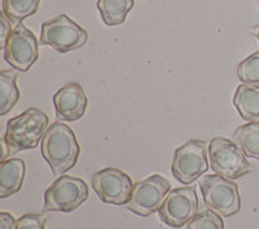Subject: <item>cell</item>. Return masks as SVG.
I'll return each instance as SVG.
<instances>
[{
	"instance_id": "cell-1",
	"label": "cell",
	"mask_w": 259,
	"mask_h": 229,
	"mask_svg": "<svg viewBox=\"0 0 259 229\" xmlns=\"http://www.w3.org/2000/svg\"><path fill=\"white\" fill-rule=\"evenodd\" d=\"M40 150L55 176H61L73 168L80 153L75 133L62 122L48 126L41 139Z\"/></svg>"
},
{
	"instance_id": "cell-2",
	"label": "cell",
	"mask_w": 259,
	"mask_h": 229,
	"mask_svg": "<svg viewBox=\"0 0 259 229\" xmlns=\"http://www.w3.org/2000/svg\"><path fill=\"white\" fill-rule=\"evenodd\" d=\"M47 128V114L36 108H30L22 114L11 118L7 122L4 135V140L11 149V154L38 147L39 141L43 139Z\"/></svg>"
},
{
	"instance_id": "cell-3",
	"label": "cell",
	"mask_w": 259,
	"mask_h": 229,
	"mask_svg": "<svg viewBox=\"0 0 259 229\" xmlns=\"http://www.w3.org/2000/svg\"><path fill=\"white\" fill-rule=\"evenodd\" d=\"M203 202L222 217H230L241 210V197L235 181L221 175H205L198 180Z\"/></svg>"
},
{
	"instance_id": "cell-4",
	"label": "cell",
	"mask_w": 259,
	"mask_h": 229,
	"mask_svg": "<svg viewBox=\"0 0 259 229\" xmlns=\"http://www.w3.org/2000/svg\"><path fill=\"white\" fill-rule=\"evenodd\" d=\"M210 168L217 175L235 180L253 171V166L246 159L245 153L233 140L214 138L209 144Z\"/></svg>"
},
{
	"instance_id": "cell-5",
	"label": "cell",
	"mask_w": 259,
	"mask_h": 229,
	"mask_svg": "<svg viewBox=\"0 0 259 229\" xmlns=\"http://www.w3.org/2000/svg\"><path fill=\"white\" fill-rule=\"evenodd\" d=\"M89 32L65 13L46 20L41 24L40 43L60 53L78 50L87 43Z\"/></svg>"
},
{
	"instance_id": "cell-6",
	"label": "cell",
	"mask_w": 259,
	"mask_h": 229,
	"mask_svg": "<svg viewBox=\"0 0 259 229\" xmlns=\"http://www.w3.org/2000/svg\"><path fill=\"white\" fill-rule=\"evenodd\" d=\"M210 167L209 147L202 140H189L174 152L171 172L182 184L200 179Z\"/></svg>"
},
{
	"instance_id": "cell-7",
	"label": "cell",
	"mask_w": 259,
	"mask_h": 229,
	"mask_svg": "<svg viewBox=\"0 0 259 229\" xmlns=\"http://www.w3.org/2000/svg\"><path fill=\"white\" fill-rule=\"evenodd\" d=\"M89 198V187L82 179L61 175L45 193V211L71 212Z\"/></svg>"
},
{
	"instance_id": "cell-8",
	"label": "cell",
	"mask_w": 259,
	"mask_h": 229,
	"mask_svg": "<svg viewBox=\"0 0 259 229\" xmlns=\"http://www.w3.org/2000/svg\"><path fill=\"white\" fill-rule=\"evenodd\" d=\"M170 191L171 184L166 177L158 173L150 175L147 179L134 184L131 197L124 207L140 216H150L158 211Z\"/></svg>"
},
{
	"instance_id": "cell-9",
	"label": "cell",
	"mask_w": 259,
	"mask_h": 229,
	"mask_svg": "<svg viewBox=\"0 0 259 229\" xmlns=\"http://www.w3.org/2000/svg\"><path fill=\"white\" fill-rule=\"evenodd\" d=\"M198 210L196 187L171 189L158 210L159 219L166 225L179 229L189 223Z\"/></svg>"
},
{
	"instance_id": "cell-10",
	"label": "cell",
	"mask_w": 259,
	"mask_h": 229,
	"mask_svg": "<svg viewBox=\"0 0 259 229\" xmlns=\"http://www.w3.org/2000/svg\"><path fill=\"white\" fill-rule=\"evenodd\" d=\"M3 52L4 60L12 68L26 73L39 57L38 39L24 24H17L9 34Z\"/></svg>"
},
{
	"instance_id": "cell-11",
	"label": "cell",
	"mask_w": 259,
	"mask_h": 229,
	"mask_svg": "<svg viewBox=\"0 0 259 229\" xmlns=\"http://www.w3.org/2000/svg\"><path fill=\"white\" fill-rule=\"evenodd\" d=\"M92 188L103 202L124 206L131 197L134 182L122 170L106 167L95 173L92 177Z\"/></svg>"
},
{
	"instance_id": "cell-12",
	"label": "cell",
	"mask_w": 259,
	"mask_h": 229,
	"mask_svg": "<svg viewBox=\"0 0 259 229\" xmlns=\"http://www.w3.org/2000/svg\"><path fill=\"white\" fill-rule=\"evenodd\" d=\"M87 103L84 89L77 82L65 84L53 96L56 117L60 121L74 122L80 119L85 113Z\"/></svg>"
},
{
	"instance_id": "cell-13",
	"label": "cell",
	"mask_w": 259,
	"mask_h": 229,
	"mask_svg": "<svg viewBox=\"0 0 259 229\" xmlns=\"http://www.w3.org/2000/svg\"><path fill=\"white\" fill-rule=\"evenodd\" d=\"M25 162L12 158L0 163V198H8L17 193L24 184Z\"/></svg>"
},
{
	"instance_id": "cell-14",
	"label": "cell",
	"mask_w": 259,
	"mask_h": 229,
	"mask_svg": "<svg viewBox=\"0 0 259 229\" xmlns=\"http://www.w3.org/2000/svg\"><path fill=\"white\" fill-rule=\"evenodd\" d=\"M233 105L247 123H259V87L240 84L233 96Z\"/></svg>"
},
{
	"instance_id": "cell-15",
	"label": "cell",
	"mask_w": 259,
	"mask_h": 229,
	"mask_svg": "<svg viewBox=\"0 0 259 229\" xmlns=\"http://www.w3.org/2000/svg\"><path fill=\"white\" fill-rule=\"evenodd\" d=\"M134 0H97V9L106 26H118L126 21Z\"/></svg>"
},
{
	"instance_id": "cell-16",
	"label": "cell",
	"mask_w": 259,
	"mask_h": 229,
	"mask_svg": "<svg viewBox=\"0 0 259 229\" xmlns=\"http://www.w3.org/2000/svg\"><path fill=\"white\" fill-rule=\"evenodd\" d=\"M17 73L13 70L0 71V115H7L20 100Z\"/></svg>"
},
{
	"instance_id": "cell-17",
	"label": "cell",
	"mask_w": 259,
	"mask_h": 229,
	"mask_svg": "<svg viewBox=\"0 0 259 229\" xmlns=\"http://www.w3.org/2000/svg\"><path fill=\"white\" fill-rule=\"evenodd\" d=\"M232 140L241 148L245 156L259 161V123H246L232 133Z\"/></svg>"
},
{
	"instance_id": "cell-18",
	"label": "cell",
	"mask_w": 259,
	"mask_h": 229,
	"mask_svg": "<svg viewBox=\"0 0 259 229\" xmlns=\"http://www.w3.org/2000/svg\"><path fill=\"white\" fill-rule=\"evenodd\" d=\"M40 0H3V15L11 22L22 24L25 18L38 12Z\"/></svg>"
},
{
	"instance_id": "cell-19",
	"label": "cell",
	"mask_w": 259,
	"mask_h": 229,
	"mask_svg": "<svg viewBox=\"0 0 259 229\" xmlns=\"http://www.w3.org/2000/svg\"><path fill=\"white\" fill-rule=\"evenodd\" d=\"M237 76L244 84L259 87V52H254L237 66Z\"/></svg>"
},
{
	"instance_id": "cell-20",
	"label": "cell",
	"mask_w": 259,
	"mask_h": 229,
	"mask_svg": "<svg viewBox=\"0 0 259 229\" xmlns=\"http://www.w3.org/2000/svg\"><path fill=\"white\" fill-rule=\"evenodd\" d=\"M187 229H224V223L221 215L210 209H205L197 212L188 223Z\"/></svg>"
},
{
	"instance_id": "cell-21",
	"label": "cell",
	"mask_w": 259,
	"mask_h": 229,
	"mask_svg": "<svg viewBox=\"0 0 259 229\" xmlns=\"http://www.w3.org/2000/svg\"><path fill=\"white\" fill-rule=\"evenodd\" d=\"M47 217L41 214H26L17 219L16 229H46Z\"/></svg>"
},
{
	"instance_id": "cell-22",
	"label": "cell",
	"mask_w": 259,
	"mask_h": 229,
	"mask_svg": "<svg viewBox=\"0 0 259 229\" xmlns=\"http://www.w3.org/2000/svg\"><path fill=\"white\" fill-rule=\"evenodd\" d=\"M17 220L9 212H0V229H16Z\"/></svg>"
},
{
	"instance_id": "cell-23",
	"label": "cell",
	"mask_w": 259,
	"mask_h": 229,
	"mask_svg": "<svg viewBox=\"0 0 259 229\" xmlns=\"http://www.w3.org/2000/svg\"><path fill=\"white\" fill-rule=\"evenodd\" d=\"M0 21H2V43H0V47L4 48L6 45V41L8 39L9 34L12 32V27H11V21L6 17V16L2 13V17H0Z\"/></svg>"
},
{
	"instance_id": "cell-24",
	"label": "cell",
	"mask_w": 259,
	"mask_h": 229,
	"mask_svg": "<svg viewBox=\"0 0 259 229\" xmlns=\"http://www.w3.org/2000/svg\"><path fill=\"white\" fill-rule=\"evenodd\" d=\"M2 147H3V156H2V162L7 161V157L11 156V149H9L8 144L6 143L4 138L2 139Z\"/></svg>"
},
{
	"instance_id": "cell-25",
	"label": "cell",
	"mask_w": 259,
	"mask_h": 229,
	"mask_svg": "<svg viewBox=\"0 0 259 229\" xmlns=\"http://www.w3.org/2000/svg\"><path fill=\"white\" fill-rule=\"evenodd\" d=\"M250 32L253 34L254 36H255V38H258V40H259V25H256V26H254L253 29H250Z\"/></svg>"
}]
</instances>
